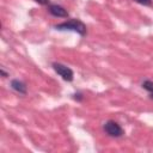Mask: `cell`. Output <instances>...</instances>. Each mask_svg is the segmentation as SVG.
<instances>
[{"label": "cell", "instance_id": "obj_1", "mask_svg": "<svg viewBox=\"0 0 153 153\" xmlns=\"http://www.w3.org/2000/svg\"><path fill=\"white\" fill-rule=\"evenodd\" d=\"M56 29H59V30H72V31L79 32L80 35H85V32H86V26L84 25L82 22H80L78 19H73V20H69V22L61 23V24L56 25Z\"/></svg>", "mask_w": 153, "mask_h": 153}, {"label": "cell", "instance_id": "obj_2", "mask_svg": "<svg viewBox=\"0 0 153 153\" xmlns=\"http://www.w3.org/2000/svg\"><path fill=\"white\" fill-rule=\"evenodd\" d=\"M104 131L112 137H118L123 135V129L121 128V126L115 122V121H108L104 124Z\"/></svg>", "mask_w": 153, "mask_h": 153}, {"label": "cell", "instance_id": "obj_3", "mask_svg": "<svg viewBox=\"0 0 153 153\" xmlns=\"http://www.w3.org/2000/svg\"><path fill=\"white\" fill-rule=\"evenodd\" d=\"M53 68L60 76H62L63 80H66V81L73 80V71L69 67H67L62 63H53Z\"/></svg>", "mask_w": 153, "mask_h": 153}, {"label": "cell", "instance_id": "obj_4", "mask_svg": "<svg viewBox=\"0 0 153 153\" xmlns=\"http://www.w3.org/2000/svg\"><path fill=\"white\" fill-rule=\"evenodd\" d=\"M49 12L55 17H67L68 16V12L59 5H50L49 6Z\"/></svg>", "mask_w": 153, "mask_h": 153}, {"label": "cell", "instance_id": "obj_5", "mask_svg": "<svg viewBox=\"0 0 153 153\" xmlns=\"http://www.w3.org/2000/svg\"><path fill=\"white\" fill-rule=\"evenodd\" d=\"M11 86H12L13 90H16L19 93H25L26 92V86L22 81H19V80H13L11 82Z\"/></svg>", "mask_w": 153, "mask_h": 153}, {"label": "cell", "instance_id": "obj_6", "mask_svg": "<svg viewBox=\"0 0 153 153\" xmlns=\"http://www.w3.org/2000/svg\"><path fill=\"white\" fill-rule=\"evenodd\" d=\"M142 87L147 91H149L151 93L153 92V81H149V80H146L143 84H142Z\"/></svg>", "mask_w": 153, "mask_h": 153}, {"label": "cell", "instance_id": "obj_7", "mask_svg": "<svg viewBox=\"0 0 153 153\" xmlns=\"http://www.w3.org/2000/svg\"><path fill=\"white\" fill-rule=\"evenodd\" d=\"M134 1H136L137 4L145 5V6H149V5H152V0H134Z\"/></svg>", "mask_w": 153, "mask_h": 153}, {"label": "cell", "instance_id": "obj_8", "mask_svg": "<svg viewBox=\"0 0 153 153\" xmlns=\"http://www.w3.org/2000/svg\"><path fill=\"white\" fill-rule=\"evenodd\" d=\"M38 4H41V5H47L48 2H49V0H36Z\"/></svg>", "mask_w": 153, "mask_h": 153}, {"label": "cell", "instance_id": "obj_9", "mask_svg": "<svg viewBox=\"0 0 153 153\" xmlns=\"http://www.w3.org/2000/svg\"><path fill=\"white\" fill-rule=\"evenodd\" d=\"M152 98H153V92H152Z\"/></svg>", "mask_w": 153, "mask_h": 153}]
</instances>
